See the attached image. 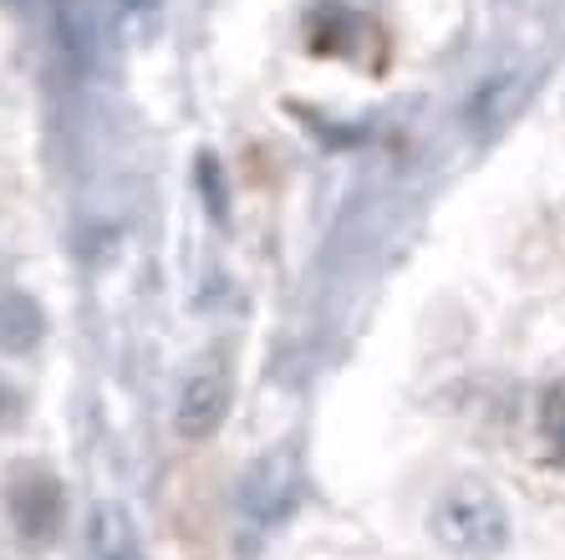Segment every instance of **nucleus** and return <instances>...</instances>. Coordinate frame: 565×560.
I'll return each instance as SVG.
<instances>
[{"label": "nucleus", "instance_id": "f257e3e1", "mask_svg": "<svg viewBox=\"0 0 565 560\" xmlns=\"http://www.w3.org/2000/svg\"><path fill=\"white\" fill-rule=\"evenodd\" d=\"M428 530H434L438 550H448L454 560H494L510 546V509L494 484L463 474L434 499Z\"/></svg>", "mask_w": 565, "mask_h": 560}, {"label": "nucleus", "instance_id": "f03ea898", "mask_svg": "<svg viewBox=\"0 0 565 560\" xmlns=\"http://www.w3.org/2000/svg\"><path fill=\"white\" fill-rule=\"evenodd\" d=\"M230 403H235V372H230V362L214 352L199 357V362L189 367L184 388H179V403H173V429H179V439H189V443L214 439L224 413H230Z\"/></svg>", "mask_w": 565, "mask_h": 560}, {"label": "nucleus", "instance_id": "7ed1b4c3", "mask_svg": "<svg viewBox=\"0 0 565 560\" xmlns=\"http://www.w3.org/2000/svg\"><path fill=\"white\" fill-rule=\"evenodd\" d=\"M301 499V458L290 448H270L239 479V515L250 525H280Z\"/></svg>", "mask_w": 565, "mask_h": 560}, {"label": "nucleus", "instance_id": "20e7f679", "mask_svg": "<svg viewBox=\"0 0 565 560\" xmlns=\"http://www.w3.org/2000/svg\"><path fill=\"white\" fill-rule=\"evenodd\" d=\"M62 484L46 469H21L11 479V525L21 530V540L31 546H46L56 530H62Z\"/></svg>", "mask_w": 565, "mask_h": 560}, {"label": "nucleus", "instance_id": "39448f33", "mask_svg": "<svg viewBox=\"0 0 565 560\" xmlns=\"http://www.w3.org/2000/svg\"><path fill=\"white\" fill-rule=\"evenodd\" d=\"M41 337H46L41 300L26 296V290H0V352L21 357L31 347H41Z\"/></svg>", "mask_w": 565, "mask_h": 560}, {"label": "nucleus", "instance_id": "423d86ee", "mask_svg": "<svg viewBox=\"0 0 565 560\" xmlns=\"http://www.w3.org/2000/svg\"><path fill=\"white\" fill-rule=\"evenodd\" d=\"M87 540H93V560H143L138 525L128 520L122 505H97L87 520Z\"/></svg>", "mask_w": 565, "mask_h": 560}, {"label": "nucleus", "instance_id": "0eeeda50", "mask_svg": "<svg viewBox=\"0 0 565 560\" xmlns=\"http://www.w3.org/2000/svg\"><path fill=\"white\" fill-rule=\"evenodd\" d=\"M540 439L555 464H565V378L540 392Z\"/></svg>", "mask_w": 565, "mask_h": 560}]
</instances>
